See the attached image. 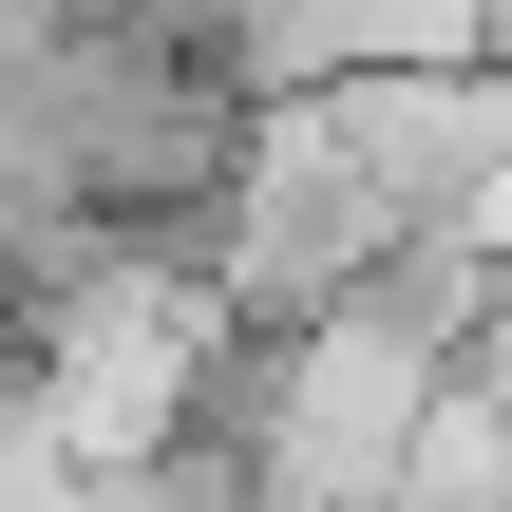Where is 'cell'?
<instances>
[{
	"label": "cell",
	"mask_w": 512,
	"mask_h": 512,
	"mask_svg": "<svg viewBox=\"0 0 512 512\" xmlns=\"http://www.w3.org/2000/svg\"><path fill=\"white\" fill-rule=\"evenodd\" d=\"M475 19H494V0H247L228 76H247V95H342V76H437V57H475Z\"/></svg>",
	"instance_id": "cell-1"
},
{
	"label": "cell",
	"mask_w": 512,
	"mask_h": 512,
	"mask_svg": "<svg viewBox=\"0 0 512 512\" xmlns=\"http://www.w3.org/2000/svg\"><path fill=\"white\" fill-rule=\"evenodd\" d=\"M456 399H475V418H512V285H494V323H475V361H456Z\"/></svg>",
	"instance_id": "cell-2"
}]
</instances>
